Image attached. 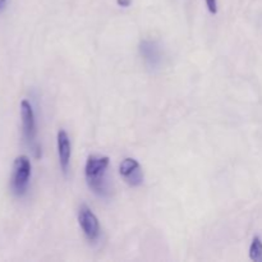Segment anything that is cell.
Wrapping results in <instances>:
<instances>
[{
	"label": "cell",
	"mask_w": 262,
	"mask_h": 262,
	"mask_svg": "<svg viewBox=\"0 0 262 262\" xmlns=\"http://www.w3.org/2000/svg\"><path fill=\"white\" fill-rule=\"evenodd\" d=\"M110 159L107 156H89L84 166V176L89 188L102 199H107L112 194V183L107 177Z\"/></svg>",
	"instance_id": "6da1fadb"
},
{
	"label": "cell",
	"mask_w": 262,
	"mask_h": 262,
	"mask_svg": "<svg viewBox=\"0 0 262 262\" xmlns=\"http://www.w3.org/2000/svg\"><path fill=\"white\" fill-rule=\"evenodd\" d=\"M206 2V7L211 14H216L217 13V0H205Z\"/></svg>",
	"instance_id": "9c48e42d"
},
{
	"label": "cell",
	"mask_w": 262,
	"mask_h": 262,
	"mask_svg": "<svg viewBox=\"0 0 262 262\" xmlns=\"http://www.w3.org/2000/svg\"><path fill=\"white\" fill-rule=\"evenodd\" d=\"M7 2H8V0H0V12H2V10L5 8V5H7Z\"/></svg>",
	"instance_id": "8fae6325"
},
{
	"label": "cell",
	"mask_w": 262,
	"mask_h": 262,
	"mask_svg": "<svg viewBox=\"0 0 262 262\" xmlns=\"http://www.w3.org/2000/svg\"><path fill=\"white\" fill-rule=\"evenodd\" d=\"M140 54L142 60L150 69H158L163 63V49L155 40L143 38L140 42Z\"/></svg>",
	"instance_id": "5b68a950"
},
{
	"label": "cell",
	"mask_w": 262,
	"mask_h": 262,
	"mask_svg": "<svg viewBox=\"0 0 262 262\" xmlns=\"http://www.w3.org/2000/svg\"><path fill=\"white\" fill-rule=\"evenodd\" d=\"M31 179V161L27 156H18L13 164V173L10 178V188L18 197L25 196Z\"/></svg>",
	"instance_id": "7a4b0ae2"
},
{
	"label": "cell",
	"mask_w": 262,
	"mask_h": 262,
	"mask_svg": "<svg viewBox=\"0 0 262 262\" xmlns=\"http://www.w3.org/2000/svg\"><path fill=\"white\" fill-rule=\"evenodd\" d=\"M250 258L255 262H262V241L258 237L253 238L251 243Z\"/></svg>",
	"instance_id": "ba28073f"
},
{
	"label": "cell",
	"mask_w": 262,
	"mask_h": 262,
	"mask_svg": "<svg viewBox=\"0 0 262 262\" xmlns=\"http://www.w3.org/2000/svg\"><path fill=\"white\" fill-rule=\"evenodd\" d=\"M78 223L84 237L91 243H95L100 238V224L96 215L92 212L87 205H81L78 210Z\"/></svg>",
	"instance_id": "277c9868"
},
{
	"label": "cell",
	"mask_w": 262,
	"mask_h": 262,
	"mask_svg": "<svg viewBox=\"0 0 262 262\" xmlns=\"http://www.w3.org/2000/svg\"><path fill=\"white\" fill-rule=\"evenodd\" d=\"M20 119H22L23 138H25L28 147L32 148L33 152H36V156H38L40 155L38 154L40 148H38L37 141H36L37 129H36L35 113H33V107L28 100L20 101Z\"/></svg>",
	"instance_id": "3957f363"
},
{
	"label": "cell",
	"mask_w": 262,
	"mask_h": 262,
	"mask_svg": "<svg viewBox=\"0 0 262 262\" xmlns=\"http://www.w3.org/2000/svg\"><path fill=\"white\" fill-rule=\"evenodd\" d=\"M117 4L122 8H128L132 4V0H117Z\"/></svg>",
	"instance_id": "30bf717a"
},
{
	"label": "cell",
	"mask_w": 262,
	"mask_h": 262,
	"mask_svg": "<svg viewBox=\"0 0 262 262\" xmlns=\"http://www.w3.org/2000/svg\"><path fill=\"white\" fill-rule=\"evenodd\" d=\"M56 145H58V158L63 174L68 173L71 165V140L68 133L64 129H60L56 136Z\"/></svg>",
	"instance_id": "52a82bcc"
},
{
	"label": "cell",
	"mask_w": 262,
	"mask_h": 262,
	"mask_svg": "<svg viewBox=\"0 0 262 262\" xmlns=\"http://www.w3.org/2000/svg\"><path fill=\"white\" fill-rule=\"evenodd\" d=\"M119 173L125 183L130 187H140L143 183V171L140 163L132 158H127L120 163Z\"/></svg>",
	"instance_id": "8992f818"
}]
</instances>
